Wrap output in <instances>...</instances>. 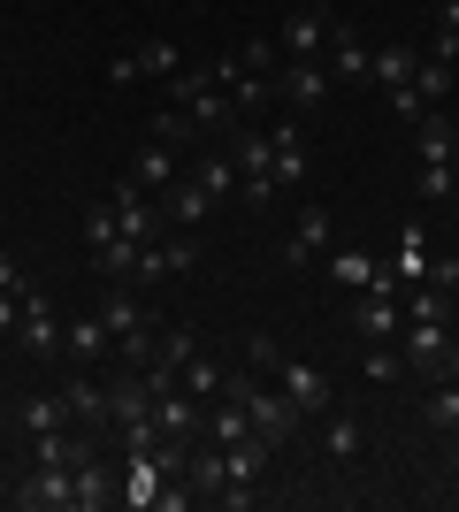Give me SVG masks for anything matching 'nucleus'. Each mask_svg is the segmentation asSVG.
I'll list each match as a JSON object with an SVG mask.
<instances>
[{
    "label": "nucleus",
    "instance_id": "obj_22",
    "mask_svg": "<svg viewBox=\"0 0 459 512\" xmlns=\"http://www.w3.org/2000/svg\"><path fill=\"white\" fill-rule=\"evenodd\" d=\"M161 207H169V222H176V230H199V222H207V214H215L222 199L207 192V184H192V176H176V184H169V199H161Z\"/></svg>",
    "mask_w": 459,
    "mask_h": 512
},
{
    "label": "nucleus",
    "instance_id": "obj_27",
    "mask_svg": "<svg viewBox=\"0 0 459 512\" xmlns=\"http://www.w3.org/2000/svg\"><path fill=\"white\" fill-rule=\"evenodd\" d=\"M322 451L337 459V467H352V459L368 451V428L352 421V413H322Z\"/></svg>",
    "mask_w": 459,
    "mask_h": 512
},
{
    "label": "nucleus",
    "instance_id": "obj_19",
    "mask_svg": "<svg viewBox=\"0 0 459 512\" xmlns=\"http://www.w3.org/2000/svg\"><path fill=\"white\" fill-rule=\"evenodd\" d=\"M429 268H437V260H429V230H421V222H406V230H398V253H391V283H429Z\"/></svg>",
    "mask_w": 459,
    "mask_h": 512
},
{
    "label": "nucleus",
    "instance_id": "obj_21",
    "mask_svg": "<svg viewBox=\"0 0 459 512\" xmlns=\"http://www.w3.org/2000/svg\"><path fill=\"white\" fill-rule=\"evenodd\" d=\"M16 344H23V352H62V321H54V306H46L39 291H31V299H23V321H16Z\"/></svg>",
    "mask_w": 459,
    "mask_h": 512
},
{
    "label": "nucleus",
    "instance_id": "obj_7",
    "mask_svg": "<svg viewBox=\"0 0 459 512\" xmlns=\"http://www.w3.org/2000/svg\"><path fill=\"white\" fill-rule=\"evenodd\" d=\"M245 413H253V436H261L268 451H284V444H291V428H306L299 406H291L284 390H261V383H245Z\"/></svg>",
    "mask_w": 459,
    "mask_h": 512
},
{
    "label": "nucleus",
    "instance_id": "obj_18",
    "mask_svg": "<svg viewBox=\"0 0 459 512\" xmlns=\"http://www.w3.org/2000/svg\"><path fill=\"white\" fill-rule=\"evenodd\" d=\"M176 176H184V153L161 146V138H146V146H138V161H131V184H146V192H169Z\"/></svg>",
    "mask_w": 459,
    "mask_h": 512
},
{
    "label": "nucleus",
    "instance_id": "obj_28",
    "mask_svg": "<svg viewBox=\"0 0 459 512\" xmlns=\"http://www.w3.org/2000/svg\"><path fill=\"white\" fill-rule=\"evenodd\" d=\"M184 482H192V497H207V505H215V497L230 490V467H222V444H215V451H192V459H184Z\"/></svg>",
    "mask_w": 459,
    "mask_h": 512
},
{
    "label": "nucleus",
    "instance_id": "obj_32",
    "mask_svg": "<svg viewBox=\"0 0 459 512\" xmlns=\"http://www.w3.org/2000/svg\"><path fill=\"white\" fill-rule=\"evenodd\" d=\"M222 375H230V367H222V360H207V352H192L176 383H184V390H192V398H199V406H207V398H222Z\"/></svg>",
    "mask_w": 459,
    "mask_h": 512
},
{
    "label": "nucleus",
    "instance_id": "obj_41",
    "mask_svg": "<svg viewBox=\"0 0 459 512\" xmlns=\"http://www.w3.org/2000/svg\"><path fill=\"white\" fill-rule=\"evenodd\" d=\"M429 428L459 436V383H437V398H429Z\"/></svg>",
    "mask_w": 459,
    "mask_h": 512
},
{
    "label": "nucleus",
    "instance_id": "obj_35",
    "mask_svg": "<svg viewBox=\"0 0 459 512\" xmlns=\"http://www.w3.org/2000/svg\"><path fill=\"white\" fill-rule=\"evenodd\" d=\"M429 62H459V0H437V39H429Z\"/></svg>",
    "mask_w": 459,
    "mask_h": 512
},
{
    "label": "nucleus",
    "instance_id": "obj_50",
    "mask_svg": "<svg viewBox=\"0 0 459 512\" xmlns=\"http://www.w3.org/2000/svg\"><path fill=\"white\" fill-rule=\"evenodd\" d=\"M452 383H459V367H452Z\"/></svg>",
    "mask_w": 459,
    "mask_h": 512
},
{
    "label": "nucleus",
    "instance_id": "obj_14",
    "mask_svg": "<svg viewBox=\"0 0 459 512\" xmlns=\"http://www.w3.org/2000/svg\"><path fill=\"white\" fill-rule=\"evenodd\" d=\"M414 146H421V169H452V153H459V123L444 115V107H429L414 123ZM459 176V169H452Z\"/></svg>",
    "mask_w": 459,
    "mask_h": 512
},
{
    "label": "nucleus",
    "instance_id": "obj_25",
    "mask_svg": "<svg viewBox=\"0 0 459 512\" xmlns=\"http://www.w3.org/2000/svg\"><path fill=\"white\" fill-rule=\"evenodd\" d=\"M161 482H169V474L153 467V451H131V467H123V505L153 512V505H161Z\"/></svg>",
    "mask_w": 459,
    "mask_h": 512
},
{
    "label": "nucleus",
    "instance_id": "obj_43",
    "mask_svg": "<svg viewBox=\"0 0 459 512\" xmlns=\"http://www.w3.org/2000/svg\"><path fill=\"white\" fill-rule=\"evenodd\" d=\"M245 360H253V367H284V344H276V337H253V344H245Z\"/></svg>",
    "mask_w": 459,
    "mask_h": 512
},
{
    "label": "nucleus",
    "instance_id": "obj_9",
    "mask_svg": "<svg viewBox=\"0 0 459 512\" xmlns=\"http://www.w3.org/2000/svg\"><path fill=\"white\" fill-rule=\"evenodd\" d=\"M176 69H184V54H176V39H138L123 62H108V85H138V77H161L169 85Z\"/></svg>",
    "mask_w": 459,
    "mask_h": 512
},
{
    "label": "nucleus",
    "instance_id": "obj_10",
    "mask_svg": "<svg viewBox=\"0 0 459 512\" xmlns=\"http://www.w3.org/2000/svg\"><path fill=\"white\" fill-rule=\"evenodd\" d=\"M16 505L23 512H69V505H77V474H69V467H31V474H23V490H16Z\"/></svg>",
    "mask_w": 459,
    "mask_h": 512
},
{
    "label": "nucleus",
    "instance_id": "obj_45",
    "mask_svg": "<svg viewBox=\"0 0 459 512\" xmlns=\"http://www.w3.org/2000/svg\"><path fill=\"white\" fill-rule=\"evenodd\" d=\"M452 184H459L452 169H421V199H444V192H452Z\"/></svg>",
    "mask_w": 459,
    "mask_h": 512
},
{
    "label": "nucleus",
    "instance_id": "obj_8",
    "mask_svg": "<svg viewBox=\"0 0 459 512\" xmlns=\"http://www.w3.org/2000/svg\"><path fill=\"white\" fill-rule=\"evenodd\" d=\"M329 92H337L329 62H284V69H276V100H284V107H299V115L329 107Z\"/></svg>",
    "mask_w": 459,
    "mask_h": 512
},
{
    "label": "nucleus",
    "instance_id": "obj_34",
    "mask_svg": "<svg viewBox=\"0 0 459 512\" xmlns=\"http://www.w3.org/2000/svg\"><path fill=\"white\" fill-rule=\"evenodd\" d=\"M192 184H207L215 199H230V192H238V161H230V153H199Z\"/></svg>",
    "mask_w": 459,
    "mask_h": 512
},
{
    "label": "nucleus",
    "instance_id": "obj_49",
    "mask_svg": "<svg viewBox=\"0 0 459 512\" xmlns=\"http://www.w3.org/2000/svg\"><path fill=\"white\" fill-rule=\"evenodd\" d=\"M452 459H459V436H452Z\"/></svg>",
    "mask_w": 459,
    "mask_h": 512
},
{
    "label": "nucleus",
    "instance_id": "obj_26",
    "mask_svg": "<svg viewBox=\"0 0 459 512\" xmlns=\"http://www.w3.org/2000/svg\"><path fill=\"white\" fill-rule=\"evenodd\" d=\"M268 459H276V451H268L261 436H238V444H222V467H230V482H238V490H253V482H261Z\"/></svg>",
    "mask_w": 459,
    "mask_h": 512
},
{
    "label": "nucleus",
    "instance_id": "obj_44",
    "mask_svg": "<svg viewBox=\"0 0 459 512\" xmlns=\"http://www.w3.org/2000/svg\"><path fill=\"white\" fill-rule=\"evenodd\" d=\"M0 291H16V299L31 291V283H23V260H16V253H0Z\"/></svg>",
    "mask_w": 459,
    "mask_h": 512
},
{
    "label": "nucleus",
    "instance_id": "obj_12",
    "mask_svg": "<svg viewBox=\"0 0 459 512\" xmlns=\"http://www.w3.org/2000/svg\"><path fill=\"white\" fill-rule=\"evenodd\" d=\"M199 428H207V413H199V398H192L184 383L153 398V436H184V444H192Z\"/></svg>",
    "mask_w": 459,
    "mask_h": 512
},
{
    "label": "nucleus",
    "instance_id": "obj_2",
    "mask_svg": "<svg viewBox=\"0 0 459 512\" xmlns=\"http://www.w3.org/2000/svg\"><path fill=\"white\" fill-rule=\"evenodd\" d=\"M85 260H92V276H100V283H123L138 268V245L123 237V222H115L108 199H92V207H85Z\"/></svg>",
    "mask_w": 459,
    "mask_h": 512
},
{
    "label": "nucleus",
    "instance_id": "obj_33",
    "mask_svg": "<svg viewBox=\"0 0 459 512\" xmlns=\"http://www.w3.org/2000/svg\"><path fill=\"white\" fill-rule=\"evenodd\" d=\"M23 428H31V436L69 428V398H62V390H54V398H46V390H39V398H23Z\"/></svg>",
    "mask_w": 459,
    "mask_h": 512
},
{
    "label": "nucleus",
    "instance_id": "obj_46",
    "mask_svg": "<svg viewBox=\"0 0 459 512\" xmlns=\"http://www.w3.org/2000/svg\"><path fill=\"white\" fill-rule=\"evenodd\" d=\"M23 299H31V291H23ZM23 299H16V291H0V329H8V337H16V321H23Z\"/></svg>",
    "mask_w": 459,
    "mask_h": 512
},
{
    "label": "nucleus",
    "instance_id": "obj_30",
    "mask_svg": "<svg viewBox=\"0 0 459 512\" xmlns=\"http://www.w3.org/2000/svg\"><path fill=\"white\" fill-rule=\"evenodd\" d=\"M414 69H421V54H414V46H375L368 77H375L383 92H391V85H414Z\"/></svg>",
    "mask_w": 459,
    "mask_h": 512
},
{
    "label": "nucleus",
    "instance_id": "obj_4",
    "mask_svg": "<svg viewBox=\"0 0 459 512\" xmlns=\"http://www.w3.org/2000/svg\"><path fill=\"white\" fill-rule=\"evenodd\" d=\"M398 352H406V367L429 375V383H452V367H459L452 321H406V329H398Z\"/></svg>",
    "mask_w": 459,
    "mask_h": 512
},
{
    "label": "nucleus",
    "instance_id": "obj_11",
    "mask_svg": "<svg viewBox=\"0 0 459 512\" xmlns=\"http://www.w3.org/2000/svg\"><path fill=\"white\" fill-rule=\"evenodd\" d=\"M284 398L299 406V421H322V413L337 406L329 375H322V367H306V360H284Z\"/></svg>",
    "mask_w": 459,
    "mask_h": 512
},
{
    "label": "nucleus",
    "instance_id": "obj_40",
    "mask_svg": "<svg viewBox=\"0 0 459 512\" xmlns=\"http://www.w3.org/2000/svg\"><path fill=\"white\" fill-rule=\"evenodd\" d=\"M153 337H161L153 321H138V329H123V337H115V360H123V367H146V360H153Z\"/></svg>",
    "mask_w": 459,
    "mask_h": 512
},
{
    "label": "nucleus",
    "instance_id": "obj_37",
    "mask_svg": "<svg viewBox=\"0 0 459 512\" xmlns=\"http://www.w3.org/2000/svg\"><path fill=\"white\" fill-rule=\"evenodd\" d=\"M360 375H368V383H398V375H406V352H398V344H368V352H360Z\"/></svg>",
    "mask_w": 459,
    "mask_h": 512
},
{
    "label": "nucleus",
    "instance_id": "obj_31",
    "mask_svg": "<svg viewBox=\"0 0 459 512\" xmlns=\"http://www.w3.org/2000/svg\"><path fill=\"white\" fill-rule=\"evenodd\" d=\"M153 138H161V146H176V153H192L199 146V115H184V107H161V115H153Z\"/></svg>",
    "mask_w": 459,
    "mask_h": 512
},
{
    "label": "nucleus",
    "instance_id": "obj_5",
    "mask_svg": "<svg viewBox=\"0 0 459 512\" xmlns=\"http://www.w3.org/2000/svg\"><path fill=\"white\" fill-rule=\"evenodd\" d=\"M352 329L368 344H398V329H406V314H398V283H391V268L375 283H360V306H352Z\"/></svg>",
    "mask_w": 459,
    "mask_h": 512
},
{
    "label": "nucleus",
    "instance_id": "obj_36",
    "mask_svg": "<svg viewBox=\"0 0 459 512\" xmlns=\"http://www.w3.org/2000/svg\"><path fill=\"white\" fill-rule=\"evenodd\" d=\"M31 444H39V467H77V459H85V444H77L69 428H46V436H31Z\"/></svg>",
    "mask_w": 459,
    "mask_h": 512
},
{
    "label": "nucleus",
    "instance_id": "obj_38",
    "mask_svg": "<svg viewBox=\"0 0 459 512\" xmlns=\"http://www.w3.org/2000/svg\"><path fill=\"white\" fill-rule=\"evenodd\" d=\"M414 85H421V100H429V107H444V100H452V62H429V54H421Z\"/></svg>",
    "mask_w": 459,
    "mask_h": 512
},
{
    "label": "nucleus",
    "instance_id": "obj_16",
    "mask_svg": "<svg viewBox=\"0 0 459 512\" xmlns=\"http://www.w3.org/2000/svg\"><path fill=\"white\" fill-rule=\"evenodd\" d=\"M329 77H337V85H360V77H368V62H375V46L360 39V31H345V23H329Z\"/></svg>",
    "mask_w": 459,
    "mask_h": 512
},
{
    "label": "nucleus",
    "instance_id": "obj_24",
    "mask_svg": "<svg viewBox=\"0 0 459 512\" xmlns=\"http://www.w3.org/2000/svg\"><path fill=\"white\" fill-rule=\"evenodd\" d=\"M62 398H69V421H85V428H108V390L92 383V367H77L62 383Z\"/></svg>",
    "mask_w": 459,
    "mask_h": 512
},
{
    "label": "nucleus",
    "instance_id": "obj_42",
    "mask_svg": "<svg viewBox=\"0 0 459 512\" xmlns=\"http://www.w3.org/2000/svg\"><path fill=\"white\" fill-rule=\"evenodd\" d=\"M383 100H391V115H406V123H421V115H429V100H421V85H391V92H383Z\"/></svg>",
    "mask_w": 459,
    "mask_h": 512
},
{
    "label": "nucleus",
    "instance_id": "obj_13",
    "mask_svg": "<svg viewBox=\"0 0 459 512\" xmlns=\"http://www.w3.org/2000/svg\"><path fill=\"white\" fill-rule=\"evenodd\" d=\"M69 474H77V512H108V505H123V474H108V459H92V451H85Z\"/></svg>",
    "mask_w": 459,
    "mask_h": 512
},
{
    "label": "nucleus",
    "instance_id": "obj_20",
    "mask_svg": "<svg viewBox=\"0 0 459 512\" xmlns=\"http://www.w3.org/2000/svg\"><path fill=\"white\" fill-rule=\"evenodd\" d=\"M329 230H337V222H329V207H306V214H299V230H291V245H284V260H291V268H306V260H329Z\"/></svg>",
    "mask_w": 459,
    "mask_h": 512
},
{
    "label": "nucleus",
    "instance_id": "obj_1",
    "mask_svg": "<svg viewBox=\"0 0 459 512\" xmlns=\"http://www.w3.org/2000/svg\"><path fill=\"white\" fill-rule=\"evenodd\" d=\"M169 100L184 107V115H199V130H230V123H238V107H230V85H222V69H215V62L176 69V77H169Z\"/></svg>",
    "mask_w": 459,
    "mask_h": 512
},
{
    "label": "nucleus",
    "instance_id": "obj_48",
    "mask_svg": "<svg viewBox=\"0 0 459 512\" xmlns=\"http://www.w3.org/2000/svg\"><path fill=\"white\" fill-rule=\"evenodd\" d=\"M452 299H459V276H452Z\"/></svg>",
    "mask_w": 459,
    "mask_h": 512
},
{
    "label": "nucleus",
    "instance_id": "obj_23",
    "mask_svg": "<svg viewBox=\"0 0 459 512\" xmlns=\"http://www.w3.org/2000/svg\"><path fill=\"white\" fill-rule=\"evenodd\" d=\"M268 138H276V192H284V184H306V169H314V153H306L299 123H268Z\"/></svg>",
    "mask_w": 459,
    "mask_h": 512
},
{
    "label": "nucleus",
    "instance_id": "obj_6",
    "mask_svg": "<svg viewBox=\"0 0 459 512\" xmlns=\"http://www.w3.org/2000/svg\"><path fill=\"white\" fill-rule=\"evenodd\" d=\"M108 207H115V222H123V237L131 245H153V237H169V207H153V192L146 184H108Z\"/></svg>",
    "mask_w": 459,
    "mask_h": 512
},
{
    "label": "nucleus",
    "instance_id": "obj_29",
    "mask_svg": "<svg viewBox=\"0 0 459 512\" xmlns=\"http://www.w3.org/2000/svg\"><path fill=\"white\" fill-rule=\"evenodd\" d=\"M92 314L108 321V337H123V329H138V321H146V299H138L131 283H108V299L92 306Z\"/></svg>",
    "mask_w": 459,
    "mask_h": 512
},
{
    "label": "nucleus",
    "instance_id": "obj_47",
    "mask_svg": "<svg viewBox=\"0 0 459 512\" xmlns=\"http://www.w3.org/2000/svg\"><path fill=\"white\" fill-rule=\"evenodd\" d=\"M452 123H459V115H452ZM452 169H459V153H452Z\"/></svg>",
    "mask_w": 459,
    "mask_h": 512
},
{
    "label": "nucleus",
    "instance_id": "obj_17",
    "mask_svg": "<svg viewBox=\"0 0 459 512\" xmlns=\"http://www.w3.org/2000/svg\"><path fill=\"white\" fill-rule=\"evenodd\" d=\"M108 321H100V314H77V321H69V329H62V352H69V367H100V360H108Z\"/></svg>",
    "mask_w": 459,
    "mask_h": 512
},
{
    "label": "nucleus",
    "instance_id": "obj_15",
    "mask_svg": "<svg viewBox=\"0 0 459 512\" xmlns=\"http://www.w3.org/2000/svg\"><path fill=\"white\" fill-rule=\"evenodd\" d=\"M276 46H284L291 62H322V54H329V16H322V8H299V16L276 31Z\"/></svg>",
    "mask_w": 459,
    "mask_h": 512
},
{
    "label": "nucleus",
    "instance_id": "obj_3",
    "mask_svg": "<svg viewBox=\"0 0 459 512\" xmlns=\"http://www.w3.org/2000/svg\"><path fill=\"white\" fill-rule=\"evenodd\" d=\"M230 161H238V199L245 207H268L276 199V138L253 123H230Z\"/></svg>",
    "mask_w": 459,
    "mask_h": 512
},
{
    "label": "nucleus",
    "instance_id": "obj_39",
    "mask_svg": "<svg viewBox=\"0 0 459 512\" xmlns=\"http://www.w3.org/2000/svg\"><path fill=\"white\" fill-rule=\"evenodd\" d=\"M329 276L345 283V291H360V283H375V276H383V268H375L368 253H329Z\"/></svg>",
    "mask_w": 459,
    "mask_h": 512
}]
</instances>
